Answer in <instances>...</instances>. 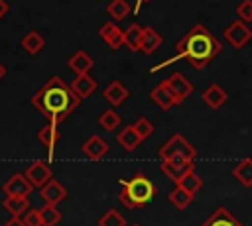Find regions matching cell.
Instances as JSON below:
<instances>
[{
	"label": "cell",
	"instance_id": "obj_1",
	"mask_svg": "<svg viewBox=\"0 0 252 226\" xmlns=\"http://www.w3.org/2000/svg\"><path fill=\"white\" fill-rule=\"evenodd\" d=\"M81 98L75 94L71 85H67L59 77H51L33 96H32V106L47 118V122L59 124L63 122L77 106Z\"/></svg>",
	"mask_w": 252,
	"mask_h": 226
},
{
	"label": "cell",
	"instance_id": "obj_39",
	"mask_svg": "<svg viewBox=\"0 0 252 226\" xmlns=\"http://www.w3.org/2000/svg\"><path fill=\"white\" fill-rule=\"evenodd\" d=\"M132 226H140V224H132Z\"/></svg>",
	"mask_w": 252,
	"mask_h": 226
},
{
	"label": "cell",
	"instance_id": "obj_10",
	"mask_svg": "<svg viewBox=\"0 0 252 226\" xmlns=\"http://www.w3.org/2000/svg\"><path fill=\"white\" fill-rule=\"evenodd\" d=\"M98 35H100V39H102L108 47H112V49H120V47L124 45V31H122L114 22L102 24L100 29H98Z\"/></svg>",
	"mask_w": 252,
	"mask_h": 226
},
{
	"label": "cell",
	"instance_id": "obj_23",
	"mask_svg": "<svg viewBox=\"0 0 252 226\" xmlns=\"http://www.w3.org/2000/svg\"><path fill=\"white\" fill-rule=\"evenodd\" d=\"M37 140H39L43 145H47V149H49V155H51V151H53V145H55V143H57V140H59L57 124H53V122H47L45 126H41V128L37 130Z\"/></svg>",
	"mask_w": 252,
	"mask_h": 226
},
{
	"label": "cell",
	"instance_id": "obj_16",
	"mask_svg": "<svg viewBox=\"0 0 252 226\" xmlns=\"http://www.w3.org/2000/svg\"><path fill=\"white\" fill-rule=\"evenodd\" d=\"M201 98H203V102H205L209 108L217 110V108H220V106L224 104L226 92H224V88H222L220 85H209V86L203 90Z\"/></svg>",
	"mask_w": 252,
	"mask_h": 226
},
{
	"label": "cell",
	"instance_id": "obj_31",
	"mask_svg": "<svg viewBox=\"0 0 252 226\" xmlns=\"http://www.w3.org/2000/svg\"><path fill=\"white\" fill-rule=\"evenodd\" d=\"M98 226H126V218L116 208H110L98 218Z\"/></svg>",
	"mask_w": 252,
	"mask_h": 226
},
{
	"label": "cell",
	"instance_id": "obj_36",
	"mask_svg": "<svg viewBox=\"0 0 252 226\" xmlns=\"http://www.w3.org/2000/svg\"><path fill=\"white\" fill-rule=\"evenodd\" d=\"M8 10H10V6H8V2L6 0H0V20L8 14Z\"/></svg>",
	"mask_w": 252,
	"mask_h": 226
},
{
	"label": "cell",
	"instance_id": "obj_24",
	"mask_svg": "<svg viewBox=\"0 0 252 226\" xmlns=\"http://www.w3.org/2000/svg\"><path fill=\"white\" fill-rule=\"evenodd\" d=\"M2 206L12 214V216H22L24 212L30 210V200L28 197H6Z\"/></svg>",
	"mask_w": 252,
	"mask_h": 226
},
{
	"label": "cell",
	"instance_id": "obj_38",
	"mask_svg": "<svg viewBox=\"0 0 252 226\" xmlns=\"http://www.w3.org/2000/svg\"><path fill=\"white\" fill-rule=\"evenodd\" d=\"M4 75H6V67H4V65H2V63H0V79H2V77H4Z\"/></svg>",
	"mask_w": 252,
	"mask_h": 226
},
{
	"label": "cell",
	"instance_id": "obj_13",
	"mask_svg": "<svg viewBox=\"0 0 252 226\" xmlns=\"http://www.w3.org/2000/svg\"><path fill=\"white\" fill-rule=\"evenodd\" d=\"M106 151H108V143L100 138V136H91L85 143H83V153L89 157V159H93V161H98V159H102V155H106Z\"/></svg>",
	"mask_w": 252,
	"mask_h": 226
},
{
	"label": "cell",
	"instance_id": "obj_30",
	"mask_svg": "<svg viewBox=\"0 0 252 226\" xmlns=\"http://www.w3.org/2000/svg\"><path fill=\"white\" fill-rule=\"evenodd\" d=\"M177 185H179V187H183L185 191H189V193H193V195H195V193H199V191L203 189V179H201V177L197 175V171L193 169V171H189V173H187V175H185Z\"/></svg>",
	"mask_w": 252,
	"mask_h": 226
},
{
	"label": "cell",
	"instance_id": "obj_4",
	"mask_svg": "<svg viewBox=\"0 0 252 226\" xmlns=\"http://www.w3.org/2000/svg\"><path fill=\"white\" fill-rule=\"evenodd\" d=\"M197 151L195 147L181 136V134H173L161 147H159V157L161 159H171V157H185V159H195Z\"/></svg>",
	"mask_w": 252,
	"mask_h": 226
},
{
	"label": "cell",
	"instance_id": "obj_22",
	"mask_svg": "<svg viewBox=\"0 0 252 226\" xmlns=\"http://www.w3.org/2000/svg\"><path fill=\"white\" fill-rule=\"evenodd\" d=\"M142 37H144V28L140 24H130L124 29V45L130 51H140L142 47Z\"/></svg>",
	"mask_w": 252,
	"mask_h": 226
},
{
	"label": "cell",
	"instance_id": "obj_2",
	"mask_svg": "<svg viewBox=\"0 0 252 226\" xmlns=\"http://www.w3.org/2000/svg\"><path fill=\"white\" fill-rule=\"evenodd\" d=\"M175 51L177 59H185L193 69L203 71L222 51V45L203 24H197L175 43Z\"/></svg>",
	"mask_w": 252,
	"mask_h": 226
},
{
	"label": "cell",
	"instance_id": "obj_6",
	"mask_svg": "<svg viewBox=\"0 0 252 226\" xmlns=\"http://www.w3.org/2000/svg\"><path fill=\"white\" fill-rule=\"evenodd\" d=\"M224 39L232 45V47H236V49H242L250 39H252V29L248 28V24L246 22H242V20H236V22H232L226 29H224Z\"/></svg>",
	"mask_w": 252,
	"mask_h": 226
},
{
	"label": "cell",
	"instance_id": "obj_9",
	"mask_svg": "<svg viewBox=\"0 0 252 226\" xmlns=\"http://www.w3.org/2000/svg\"><path fill=\"white\" fill-rule=\"evenodd\" d=\"M24 175H26V177L30 179V183H32L33 187H37V189H41L45 183H49V181L53 179L51 169H49V165H47L45 161H33V163L26 169Z\"/></svg>",
	"mask_w": 252,
	"mask_h": 226
},
{
	"label": "cell",
	"instance_id": "obj_7",
	"mask_svg": "<svg viewBox=\"0 0 252 226\" xmlns=\"http://www.w3.org/2000/svg\"><path fill=\"white\" fill-rule=\"evenodd\" d=\"M33 185L30 183V179L24 173H14L4 185L2 191L6 193V197H30Z\"/></svg>",
	"mask_w": 252,
	"mask_h": 226
},
{
	"label": "cell",
	"instance_id": "obj_12",
	"mask_svg": "<svg viewBox=\"0 0 252 226\" xmlns=\"http://www.w3.org/2000/svg\"><path fill=\"white\" fill-rule=\"evenodd\" d=\"M39 193H41V198L45 200V204H55V206L67 197V189L57 179H51L49 183H45Z\"/></svg>",
	"mask_w": 252,
	"mask_h": 226
},
{
	"label": "cell",
	"instance_id": "obj_27",
	"mask_svg": "<svg viewBox=\"0 0 252 226\" xmlns=\"http://www.w3.org/2000/svg\"><path fill=\"white\" fill-rule=\"evenodd\" d=\"M39 216H41V226H57V224L61 222V212L57 210L55 204H45V206H41Z\"/></svg>",
	"mask_w": 252,
	"mask_h": 226
},
{
	"label": "cell",
	"instance_id": "obj_17",
	"mask_svg": "<svg viewBox=\"0 0 252 226\" xmlns=\"http://www.w3.org/2000/svg\"><path fill=\"white\" fill-rule=\"evenodd\" d=\"M67 65L77 73V75H89V71L94 67V59L87 51H77L73 57H69Z\"/></svg>",
	"mask_w": 252,
	"mask_h": 226
},
{
	"label": "cell",
	"instance_id": "obj_34",
	"mask_svg": "<svg viewBox=\"0 0 252 226\" xmlns=\"http://www.w3.org/2000/svg\"><path fill=\"white\" fill-rule=\"evenodd\" d=\"M24 222H26V226H41V216H39V210L30 208V210L24 214Z\"/></svg>",
	"mask_w": 252,
	"mask_h": 226
},
{
	"label": "cell",
	"instance_id": "obj_8",
	"mask_svg": "<svg viewBox=\"0 0 252 226\" xmlns=\"http://www.w3.org/2000/svg\"><path fill=\"white\" fill-rule=\"evenodd\" d=\"M165 83H167V86H169V90L173 92V96H175V102L177 104H181L191 92H193V85L181 75V73H171V77L169 79H165Z\"/></svg>",
	"mask_w": 252,
	"mask_h": 226
},
{
	"label": "cell",
	"instance_id": "obj_32",
	"mask_svg": "<svg viewBox=\"0 0 252 226\" xmlns=\"http://www.w3.org/2000/svg\"><path fill=\"white\" fill-rule=\"evenodd\" d=\"M134 128H136V132L140 134V138H142V140L150 138V136H152V132H154V124H152L148 118H138V120H136V124H134Z\"/></svg>",
	"mask_w": 252,
	"mask_h": 226
},
{
	"label": "cell",
	"instance_id": "obj_35",
	"mask_svg": "<svg viewBox=\"0 0 252 226\" xmlns=\"http://www.w3.org/2000/svg\"><path fill=\"white\" fill-rule=\"evenodd\" d=\"M4 226H26V222H24L20 216H12L10 220L4 222Z\"/></svg>",
	"mask_w": 252,
	"mask_h": 226
},
{
	"label": "cell",
	"instance_id": "obj_5",
	"mask_svg": "<svg viewBox=\"0 0 252 226\" xmlns=\"http://www.w3.org/2000/svg\"><path fill=\"white\" fill-rule=\"evenodd\" d=\"M195 169V163L191 159H185V157H171V159H161L159 163V171L169 177L175 185L189 173Z\"/></svg>",
	"mask_w": 252,
	"mask_h": 226
},
{
	"label": "cell",
	"instance_id": "obj_37",
	"mask_svg": "<svg viewBox=\"0 0 252 226\" xmlns=\"http://www.w3.org/2000/svg\"><path fill=\"white\" fill-rule=\"evenodd\" d=\"M144 2H148V0H136V4H134V12H136V14L140 12V8H142Z\"/></svg>",
	"mask_w": 252,
	"mask_h": 226
},
{
	"label": "cell",
	"instance_id": "obj_26",
	"mask_svg": "<svg viewBox=\"0 0 252 226\" xmlns=\"http://www.w3.org/2000/svg\"><path fill=\"white\" fill-rule=\"evenodd\" d=\"M193 197H195L193 193H189V191H185L183 187L175 185V189L169 193V202H171L175 208H179V210H185V208L191 204Z\"/></svg>",
	"mask_w": 252,
	"mask_h": 226
},
{
	"label": "cell",
	"instance_id": "obj_14",
	"mask_svg": "<svg viewBox=\"0 0 252 226\" xmlns=\"http://www.w3.org/2000/svg\"><path fill=\"white\" fill-rule=\"evenodd\" d=\"M201 226H244L242 222L236 220V216L232 212H228V208L219 206Z\"/></svg>",
	"mask_w": 252,
	"mask_h": 226
},
{
	"label": "cell",
	"instance_id": "obj_18",
	"mask_svg": "<svg viewBox=\"0 0 252 226\" xmlns=\"http://www.w3.org/2000/svg\"><path fill=\"white\" fill-rule=\"evenodd\" d=\"M116 141H118V145H122L126 151H134V149L142 143V138H140V134L136 132L134 124H130V126H126L124 130H120V134L116 136Z\"/></svg>",
	"mask_w": 252,
	"mask_h": 226
},
{
	"label": "cell",
	"instance_id": "obj_15",
	"mask_svg": "<svg viewBox=\"0 0 252 226\" xmlns=\"http://www.w3.org/2000/svg\"><path fill=\"white\" fill-rule=\"evenodd\" d=\"M71 88H73L75 94L83 100V98H89V96L96 90V81H94L91 75H77V77L71 81Z\"/></svg>",
	"mask_w": 252,
	"mask_h": 226
},
{
	"label": "cell",
	"instance_id": "obj_25",
	"mask_svg": "<svg viewBox=\"0 0 252 226\" xmlns=\"http://www.w3.org/2000/svg\"><path fill=\"white\" fill-rule=\"evenodd\" d=\"M161 45V35L154 29V28H144V37H142V47H140V51L142 53H146V55H150V53H154L158 47Z\"/></svg>",
	"mask_w": 252,
	"mask_h": 226
},
{
	"label": "cell",
	"instance_id": "obj_3",
	"mask_svg": "<svg viewBox=\"0 0 252 226\" xmlns=\"http://www.w3.org/2000/svg\"><path fill=\"white\" fill-rule=\"evenodd\" d=\"M118 185H120V195H118L120 202L130 210L150 204L158 193L156 183L144 173H136L132 179H120Z\"/></svg>",
	"mask_w": 252,
	"mask_h": 226
},
{
	"label": "cell",
	"instance_id": "obj_19",
	"mask_svg": "<svg viewBox=\"0 0 252 226\" xmlns=\"http://www.w3.org/2000/svg\"><path fill=\"white\" fill-rule=\"evenodd\" d=\"M104 98L110 102V106H120L126 98H128V88L120 83V81H112L106 88H104Z\"/></svg>",
	"mask_w": 252,
	"mask_h": 226
},
{
	"label": "cell",
	"instance_id": "obj_21",
	"mask_svg": "<svg viewBox=\"0 0 252 226\" xmlns=\"http://www.w3.org/2000/svg\"><path fill=\"white\" fill-rule=\"evenodd\" d=\"M43 47H45V37L35 29H30L22 39V49L30 55H37Z\"/></svg>",
	"mask_w": 252,
	"mask_h": 226
},
{
	"label": "cell",
	"instance_id": "obj_11",
	"mask_svg": "<svg viewBox=\"0 0 252 226\" xmlns=\"http://www.w3.org/2000/svg\"><path fill=\"white\" fill-rule=\"evenodd\" d=\"M150 98L161 108V110H169L171 106H175L177 102H175V96H173V92L169 90V86H167V83L165 81H161L159 85H156L154 88H152V92H150Z\"/></svg>",
	"mask_w": 252,
	"mask_h": 226
},
{
	"label": "cell",
	"instance_id": "obj_20",
	"mask_svg": "<svg viewBox=\"0 0 252 226\" xmlns=\"http://www.w3.org/2000/svg\"><path fill=\"white\" fill-rule=\"evenodd\" d=\"M232 177L246 189L252 187V157H246L242 161H238L232 169Z\"/></svg>",
	"mask_w": 252,
	"mask_h": 226
},
{
	"label": "cell",
	"instance_id": "obj_29",
	"mask_svg": "<svg viewBox=\"0 0 252 226\" xmlns=\"http://www.w3.org/2000/svg\"><path fill=\"white\" fill-rule=\"evenodd\" d=\"M108 16L112 18V20H124L128 14H130V4L126 2V0H110V4H108Z\"/></svg>",
	"mask_w": 252,
	"mask_h": 226
},
{
	"label": "cell",
	"instance_id": "obj_33",
	"mask_svg": "<svg viewBox=\"0 0 252 226\" xmlns=\"http://www.w3.org/2000/svg\"><path fill=\"white\" fill-rule=\"evenodd\" d=\"M236 16L242 20V22H252V0H242L238 6H236Z\"/></svg>",
	"mask_w": 252,
	"mask_h": 226
},
{
	"label": "cell",
	"instance_id": "obj_28",
	"mask_svg": "<svg viewBox=\"0 0 252 226\" xmlns=\"http://www.w3.org/2000/svg\"><path fill=\"white\" fill-rule=\"evenodd\" d=\"M98 124L102 126V130L114 132V130L118 128V124H120V114H118L114 108H108V110H104V112L98 116Z\"/></svg>",
	"mask_w": 252,
	"mask_h": 226
}]
</instances>
